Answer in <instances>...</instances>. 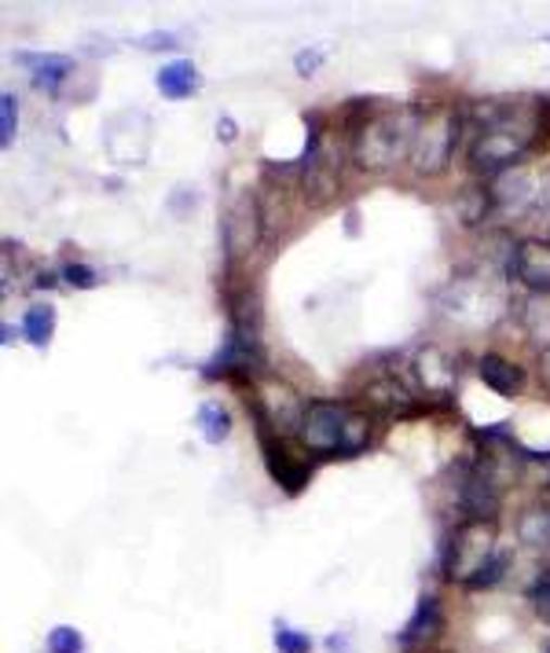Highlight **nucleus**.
I'll list each match as a JSON object with an SVG mask.
<instances>
[{
    "mask_svg": "<svg viewBox=\"0 0 550 653\" xmlns=\"http://www.w3.org/2000/svg\"><path fill=\"white\" fill-rule=\"evenodd\" d=\"M422 118L411 107L400 111H385L367 118L353 137V158L360 169L382 172L389 169L393 162H400L404 155H411L414 137H419Z\"/></svg>",
    "mask_w": 550,
    "mask_h": 653,
    "instance_id": "1",
    "label": "nucleus"
},
{
    "mask_svg": "<svg viewBox=\"0 0 550 653\" xmlns=\"http://www.w3.org/2000/svg\"><path fill=\"white\" fill-rule=\"evenodd\" d=\"M481 118L488 121L477 132L474 148H470V162H474V169L499 177L503 169H514V162L525 155L528 143H533V132H528V125L514 121V114L503 107H488V114L481 111Z\"/></svg>",
    "mask_w": 550,
    "mask_h": 653,
    "instance_id": "2",
    "label": "nucleus"
},
{
    "mask_svg": "<svg viewBox=\"0 0 550 653\" xmlns=\"http://www.w3.org/2000/svg\"><path fill=\"white\" fill-rule=\"evenodd\" d=\"M496 522H481V517H466L448 540L444 551V573L448 580H459L470 588V580L496 559Z\"/></svg>",
    "mask_w": 550,
    "mask_h": 653,
    "instance_id": "3",
    "label": "nucleus"
},
{
    "mask_svg": "<svg viewBox=\"0 0 550 653\" xmlns=\"http://www.w3.org/2000/svg\"><path fill=\"white\" fill-rule=\"evenodd\" d=\"M456 140H459V118L456 111H433L422 118L419 125V137H414V148H411V162L419 172H430L437 177L444 172V166L451 162V151H456Z\"/></svg>",
    "mask_w": 550,
    "mask_h": 653,
    "instance_id": "4",
    "label": "nucleus"
},
{
    "mask_svg": "<svg viewBox=\"0 0 550 653\" xmlns=\"http://www.w3.org/2000/svg\"><path fill=\"white\" fill-rule=\"evenodd\" d=\"M349 411H353L349 405H337V400H312L302 411V426H297L305 448L316 451V456H342Z\"/></svg>",
    "mask_w": 550,
    "mask_h": 653,
    "instance_id": "5",
    "label": "nucleus"
},
{
    "mask_svg": "<svg viewBox=\"0 0 550 653\" xmlns=\"http://www.w3.org/2000/svg\"><path fill=\"white\" fill-rule=\"evenodd\" d=\"M220 235H225L228 261H243V257H250L257 249V243H260V209H257V199L250 195V191L231 199Z\"/></svg>",
    "mask_w": 550,
    "mask_h": 653,
    "instance_id": "6",
    "label": "nucleus"
},
{
    "mask_svg": "<svg viewBox=\"0 0 550 653\" xmlns=\"http://www.w3.org/2000/svg\"><path fill=\"white\" fill-rule=\"evenodd\" d=\"M488 195H491V206H496L499 214L525 217V214H536L539 195H543V184H536V177L525 166H514V169L499 172L496 184L488 188Z\"/></svg>",
    "mask_w": 550,
    "mask_h": 653,
    "instance_id": "7",
    "label": "nucleus"
},
{
    "mask_svg": "<svg viewBox=\"0 0 550 653\" xmlns=\"http://www.w3.org/2000/svg\"><path fill=\"white\" fill-rule=\"evenodd\" d=\"M499 499H503V488H499V477L491 470V459H481L466 470L459 488V503L470 517H481V522H496L499 514Z\"/></svg>",
    "mask_w": 550,
    "mask_h": 653,
    "instance_id": "8",
    "label": "nucleus"
},
{
    "mask_svg": "<svg viewBox=\"0 0 550 653\" xmlns=\"http://www.w3.org/2000/svg\"><path fill=\"white\" fill-rule=\"evenodd\" d=\"M510 272L533 291L550 294V243H543V239L517 243L514 254H510Z\"/></svg>",
    "mask_w": 550,
    "mask_h": 653,
    "instance_id": "9",
    "label": "nucleus"
},
{
    "mask_svg": "<svg viewBox=\"0 0 550 653\" xmlns=\"http://www.w3.org/2000/svg\"><path fill=\"white\" fill-rule=\"evenodd\" d=\"M414 371H419V382L422 389L433 393V397H448L451 389H456V363H451V357L444 349H437V345H426V349L414 357Z\"/></svg>",
    "mask_w": 550,
    "mask_h": 653,
    "instance_id": "10",
    "label": "nucleus"
},
{
    "mask_svg": "<svg viewBox=\"0 0 550 653\" xmlns=\"http://www.w3.org/2000/svg\"><path fill=\"white\" fill-rule=\"evenodd\" d=\"M481 379H485V386L491 393H499V397H510V393L521 389V382H525V371L517 368V363H510L503 357H496V353H485L477 363Z\"/></svg>",
    "mask_w": 550,
    "mask_h": 653,
    "instance_id": "11",
    "label": "nucleus"
},
{
    "mask_svg": "<svg viewBox=\"0 0 550 653\" xmlns=\"http://www.w3.org/2000/svg\"><path fill=\"white\" fill-rule=\"evenodd\" d=\"M265 463H268V474H272L286 492H297V488L308 485V466L294 463V459L286 456V451L279 448L268 434H265Z\"/></svg>",
    "mask_w": 550,
    "mask_h": 653,
    "instance_id": "12",
    "label": "nucleus"
},
{
    "mask_svg": "<svg viewBox=\"0 0 550 653\" xmlns=\"http://www.w3.org/2000/svg\"><path fill=\"white\" fill-rule=\"evenodd\" d=\"M440 602L433 599V594H426V599H419V610H414V617L404 624L400 631V642L404 646H414V642H430L437 639L440 631Z\"/></svg>",
    "mask_w": 550,
    "mask_h": 653,
    "instance_id": "13",
    "label": "nucleus"
},
{
    "mask_svg": "<svg viewBox=\"0 0 550 653\" xmlns=\"http://www.w3.org/2000/svg\"><path fill=\"white\" fill-rule=\"evenodd\" d=\"M195 89H199V71L191 60H177L158 71V92L169 95V100H183V95H191Z\"/></svg>",
    "mask_w": 550,
    "mask_h": 653,
    "instance_id": "14",
    "label": "nucleus"
},
{
    "mask_svg": "<svg viewBox=\"0 0 550 653\" xmlns=\"http://www.w3.org/2000/svg\"><path fill=\"white\" fill-rule=\"evenodd\" d=\"M18 63H26V66H34V81L41 85V89H48L52 92L55 85H60L66 74L74 71V60L71 55H30V52H23L18 55Z\"/></svg>",
    "mask_w": 550,
    "mask_h": 653,
    "instance_id": "15",
    "label": "nucleus"
},
{
    "mask_svg": "<svg viewBox=\"0 0 550 653\" xmlns=\"http://www.w3.org/2000/svg\"><path fill=\"white\" fill-rule=\"evenodd\" d=\"M367 405L385 411V415H393V411L404 415V411L411 408V397H408V389H404L400 382L382 379V382H374V386H367Z\"/></svg>",
    "mask_w": 550,
    "mask_h": 653,
    "instance_id": "16",
    "label": "nucleus"
},
{
    "mask_svg": "<svg viewBox=\"0 0 550 653\" xmlns=\"http://www.w3.org/2000/svg\"><path fill=\"white\" fill-rule=\"evenodd\" d=\"M521 543H528L533 551H550V507H533L521 514L517 522Z\"/></svg>",
    "mask_w": 550,
    "mask_h": 653,
    "instance_id": "17",
    "label": "nucleus"
},
{
    "mask_svg": "<svg viewBox=\"0 0 550 653\" xmlns=\"http://www.w3.org/2000/svg\"><path fill=\"white\" fill-rule=\"evenodd\" d=\"M488 209H491V195H488L485 188H466L456 199V214H459L462 225H481Z\"/></svg>",
    "mask_w": 550,
    "mask_h": 653,
    "instance_id": "18",
    "label": "nucleus"
},
{
    "mask_svg": "<svg viewBox=\"0 0 550 653\" xmlns=\"http://www.w3.org/2000/svg\"><path fill=\"white\" fill-rule=\"evenodd\" d=\"M23 331H26V338H30L34 345H48V338H52V331H55V309H52V305H34V309H26Z\"/></svg>",
    "mask_w": 550,
    "mask_h": 653,
    "instance_id": "19",
    "label": "nucleus"
},
{
    "mask_svg": "<svg viewBox=\"0 0 550 653\" xmlns=\"http://www.w3.org/2000/svg\"><path fill=\"white\" fill-rule=\"evenodd\" d=\"M199 426H202V437L209 440V445H220L228 434H231V419H228V411L220 408V405H202V411H199Z\"/></svg>",
    "mask_w": 550,
    "mask_h": 653,
    "instance_id": "20",
    "label": "nucleus"
},
{
    "mask_svg": "<svg viewBox=\"0 0 550 653\" xmlns=\"http://www.w3.org/2000/svg\"><path fill=\"white\" fill-rule=\"evenodd\" d=\"M367 440H371L367 415H360V411H349V422H345V440H342V456H356V451H363Z\"/></svg>",
    "mask_w": 550,
    "mask_h": 653,
    "instance_id": "21",
    "label": "nucleus"
},
{
    "mask_svg": "<svg viewBox=\"0 0 550 653\" xmlns=\"http://www.w3.org/2000/svg\"><path fill=\"white\" fill-rule=\"evenodd\" d=\"M528 602H533L536 617L543 624H550V569H543L536 576V584L528 588Z\"/></svg>",
    "mask_w": 550,
    "mask_h": 653,
    "instance_id": "22",
    "label": "nucleus"
},
{
    "mask_svg": "<svg viewBox=\"0 0 550 653\" xmlns=\"http://www.w3.org/2000/svg\"><path fill=\"white\" fill-rule=\"evenodd\" d=\"M15 125H18L15 95H12V92H4V95H0V148H12V140H15Z\"/></svg>",
    "mask_w": 550,
    "mask_h": 653,
    "instance_id": "23",
    "label": "nucleus"
},
{
    "mask_svg": "<svg viewBox=\"0 0 550 653\" xmlns=\"http://www.w3.org/2000/svg\"><path fill=\"white\" fill-rule=\"evenodd\" d=\"M507 565H510V554H503L499 551L496 559H491L485 569H481L474 580H470V588H496L499 580H503V573H507Z\"/></svg>",
    "mask_w": 550,
    "mask_h": 653,
    "instance_id": "24",
    "label": "nucleus"
},
{
    "mask_svg": "<svg viewBox=\"0 0 550 653\" xmlns=\"http://www.w3.org/2000/svg\"><path fill=\"white\" fill-rule=\"evenodd\" d=\"M48 650L52 653H81L85 642L74 628H55L52 636H48Z\"/></svg>",
    "mask_w": 550,
    "mask_h": 653,
    "instance_id": "25",
    "label": "nucleus"
},
{
    "mask_svg": "<svg viewBox=\"0 0 550 653\" xmlns=\"http://www.w3.org/2000/svg\"><path fill=\"white\" fill-rule=\"evenodd\" d=\"M276 646H279V653H308V650H312V642H308V636H302V631H294V628H279L276 631Z\"/></svg>",
    "mask_w": 550,
    "mask_h": 653,
    "instance_id": "26",
    "label": "nucleus"
},
{
    "mask_svg": "<svg viewBox=\"0 0 550 653\" xmlns=\"http://www.w3.org/2000/svg\"><path fill=\"white\" fill-rule=\"evenodd\" d=\"M63 280L71 283V286H77V291H92L95 286V272L89 265H66L63 268Z\"/></svg>",
    "mask_w": 550,
    "mask_h": 653,
    "instance_id": "27",
    "label": "nucleus"
},
{
    "mask_svg": "<svg viewBox=\"0 0 550 653\" xmlns=\"http://www.w3.org/2000/svg\"><path fill=\"white\" fill-rule=\"evenodd\" d=\"M140 44L143 48H177V37H172V34H148Z\"/></svg>",
    "mask_w": 550,
    "mask_h": 653,
    "instance_id": "28",
    "label": "nucleus"
},
{
    "mask_svg": "<svg viewBox=\"0 0 550 653\" xmlns=\"http://www.w3.org/2000/svg\"><path fill=\"white\" fill-rule=\"evenodd\" d=\"M316 63H320V55H308V52H302V55H297V71H302L305 78H308V74L316 71Z\"/></svg>",
    "mask_w": 550,
    "mask_h": 653,
    "instance_id": "29",
    "label": "nucleus"
},
{
    "mask_svg": "<svg viewBox=\"0 0 550 653\" xmlns=\"http://www.w3.org/2000/svg\"><path fill=\"white\" fill-rule=\"evenodd\" d=\"M217 137L225 140V143L235 140V121H231V118H220V125H217Z\"/></svg>",
    "mask_w": 550,
    "mask_h": 653,
    "instance_id": "30",
    "label": "nucleus"
},
{
    "mask_svg": "<svg viewBox=\"0 0 550 653\" xmlns=\"http://www.w3.org/2000/svg\"><path fill=\"white\" fill-rule=\"evenodd\" d=\"M539 371H543V382L550 386V349L543 353V360H539Z\"/></svg>",
    "mask_w": 550,
    "mask_h": 653,
    "instance_id": "31",
    "label": "nucleus"
}]
</instances>
